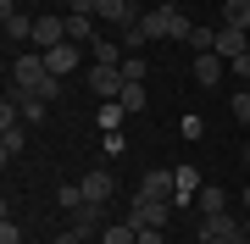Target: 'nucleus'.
I'll return each instance as SVG.
<instances>
[{"label": "nucleus", "instance_id": "nucleus-5", "mask_svg": "<svg viewBox=\"0 0 250 244\" xmlns=\"http://www.w3.org/2000/svg\"><path fill=\"white\" fill-rule=\"evenodd\" d=\"M172 211H178V206H167V200H134V217H128V222H134V227H167V217H172Z\"/></svg>", "mask_w": 250, "mask_h": 244}, {"label": "nucleus", "instance_id": "nucleus-23", "mask_svg": "<svg viewBox=\"0 0 250 244\" xmlns=\"http://www.w3.org/2000/svg\"><path fill=\"white\" fill-rule=\"evenodd\" d=\"M195 56H206V50H217V28H189V39H184Z\"/></svg>", "mask_w": 250, "mask_h": 244}, {"label": "nucleus", "instance_id": "nucleus-11", "mask_svg": "<svg viewBox=\"0 0 250 244\" xmlns=\"http://www.w3.org/2000/svg\"><path fill=\"white\" fill-rule=\"evenodd\" d=\"M245 50H250L245 28H217V56H223V61H233V56H245Z\"/></svg>", "mask_w": 250, "mask_h": 244}, {"label": "nucleus", "instance_id": "nucleus-10", "mask_svg": "<svg viewBox=\"0 0 250 244\" xmlns=\"http://www.w3.org/2000/svg\"><path fill=\"white\" fill-rule=\"evenodd\" d=\"M111 189H117V183H111V172H106V167H95L89 178H83V200H89V206H106Z\"/></svg>", "mask_w": 250, "mask_h": 244}, {"label": "nucleus", "instance_id": "nucleus-14", "mask_svg": "<svg viewBox=\"0 0 250 244\" xmlns=\"http://www.w3.org/2000/svg\"><path fill=\"white\" fill-rule=\"evenodd\" d=\"M67 39H72V45H95V17H83V11H67Z\"/></svg>", "mask_w": 250, "mask_h": 244}, {"label": "nucleus", "instance_id": "nucleus-12", "mask_svg": "<svg viewBox=\"0 0 250 244\" xmlns=\"http://www.w3.org/2000/svg\"><path fill=\"white\" fill-rule=\"evenodd\" d=\"M67 217H72V233H83V239L106 233V227H100V206H89V200H83L78 211H67Z\"/></svg>", "mask_w": 250, "mask_h": 244}, {"label": "nucleus", "instance_id": "nucleus-20", "mask_svg": "<svg viewBox=\"0 0 250 244\" xmlns=\"http://www.w3.org/2000/svg\"><path fill=\"white\" fill-rule=\"evenodd\" d=\"M195 206H200V217H217V211H223V206H228V194H223V189H217V183H206V189L195 194Z\"/></svg>", "mask_w": 250, "mask_h": 244}, {"label": "nucleus", "instance_id": "nucleus-22", "mask_svg": "<svg viewBox=\"0 0 250 244\" xmlns=\"http://www.w3.org/2000/svg\"><path fill=\"white\" fill-rule=\"evenodd\" d=\"M6 39H17V45L34 39V17H28V11H11V17H6Z\"/></svg>", "mask_w": 250, "mask_h": 244}, {"label": "nucleus", "instance_id": "nucleus-25", "mask_svg": "<svg viewBox=\"0 0 250 244\" xmlns=\"http://www.w3.org/2000/svg\"><path fill=\"white\" fill-rule=\"evenodd\" d=\"M56 206H62V211H78L83 206V183H62V189H56Z\"/></svg>", "mask_w": 250, "mask_h": 244}, {"label": "nucleus", "instance_id": "nucleus-15", "mask_svg": "<svg viewBox=\"0 0 250 244\" xmlns=\"http://www.w3.org/2000/svg\"><path fill=\"white\" fill-rule=\"evenodd\" d=\"M172 178H178V194H172V206H189V200H195V194L206 189V183H200V172H195V167H178V172H172Z\"/></svg>", "mask_w": 250, "mask_h": 244}, {"label": "nucleus", "instance_id": "nucleus-26", "mask_svg": "<svg viewBox=\"0 0 250 244\" xmlns=\"http://www.w3.org/2000/svg\"><path fill=\"white\" fill-rule=\"evenodd\" d=\"M123 111H128V117L145 111V83H123Z\"/></svg>", "mask_w": 250, "mask_h": 244}, {"label": "nucleus", "instance_id": "nucleus-7", "mask_svg": "<svg viewBox=\"0 0 250 244\" xmlns=\"http://www.w3.org/2000/svg\"><path fill=\"white\" fill-rule=\"evenodd\" d=\"M39 56H45V67H50L56 78H67L72 67L83 61V45H72V39H62V45H56V50H39Z\"/></svg>", "mask_w": 250, "mask_h": 244}, {"label": "nucleus", "instance_id": "nucleus-32", "mask_svg": "<svg viewBox=\"0 0 250 244\" xmlns=\"http://www.w3.org/2000/svg\"><path fill=\"white\" fill-rule=\"evenodd\" d=\"M139 244H167V239H161V227H139Z\"/></svg>", "mask_w": 250, "mask_h": 244}, {"label": "nucleus", "instance_id": "nucleus-29", "mask_svg": "<svg viewBox=\"0 0 250 244\" xmlns=\"http://www.w3.org/2000/svg\"><path fill=\"white\" fill-rule=\"evenodd\" d=\"M0 244H22V227H17V222H11V217H6V222H0Z\"/></svg>", "mask_w": 250, "mask_h": 244}, {"label": "nucleus", "instance_id": "nucleus-17", "mask_svg": "<svg viewBox=\"0 0 250 244\" xmlns=\"http://www.w3.org/2000/svg\"><path fill=\"white\" fill-rule=\"evenodd\" d=\"M0 155H6V167L22 155V122H6V128H0Z\"/></svg>", "mask_w": 250, "mask_h": 244}, {"label": "nucleus", "instance_id": "nucleus-16", "mask_svg": "<svg viewBox=\"0 0 250 244\" xmlns=\"http://www.w3.org/2000/svg\"><path fill=\"white\" fill-rule=\"evenodd\" d=\"M123 56H128V50L111 45V39H95V45H89V61H95V67H123Z\"/></svg>", "mask_w": 250, "mask_h": 244}, {"label": "nucleus", "instance_id": "nucleus-35", "mask_svg": "<svg viewBox=\"0 0 250 244\" xmlns=\"http://www.w3.org/2000/svg\"><path fill=\"white\" fill-rule=\"evenodd\" d=\"M245 239H250V211H245Z\"/></svg>", "mask_w": 250, "mask_h": 244}, {"label": "nucleus", "instance_id": "nucleus-30", "mask_svg": "<svg viewBox=\"0 0 250 244\" xmlns=\"http://www.w3.org/2000/svg\"><path fill=\"white\" fill-rule=\"evenodd\" d=\"M233 122H250V94H233Z\"/></svg>", "mask_w": 250, "mask_h": 244}, {"label": "nucleus", "instance_id": "nucleus-2", "mask_svg": "<svg viewBox=\"0 0 250 244\" xmlns=\"http://www.w3.org/2000/svg\"><path fill=\"white\" fill-rule=\"evenodd\" d=\"M11 89H22V94H39V100H56L62 94V78L50 73L45 67V56H17V61H11Z\"/></svg>", "mask_w": 250, "mask_h": 244}, {"label": "nucleus", "instance_id": "nucleus-3", "mask_svg": "<svg viewBox=\"0 0 250 244\" xmlns=\"http://www.w3.org/2000/svg\"><path fill=\"white\" fill-rule=\"evenodd\" d=\"M200 244H250V239H245V222H233L228 211H217V217L200 222Z\"/></svg>", "mask_w": 250, "mask_h": 244}, {"label": "nucleus", "instance_id": "nucleus-9", "mask_svg": "<svg viewBox=\"0 0 250 244\" xmlns=\"http://www.w3.org/2000/svg\"><path fill=\"white\" fill-rule=\"evenodd\" d=\"M67 39V17H34V45L39 50H56Z\"/></svg>", "mask_w": 250, "mask_h": 244}, {"label": "nucleus", "instance_id": "nucleus-13", "mask_svg": "<svg viewBox=\"0 0 250 244\" xmlns=\"http://www.w3.org/2000/svg\"><path fill=\"white\" fill-rule=\"evenodd\" d=\"M100 17L117 22V28H134V22H139V11H134V0H100Z\"/></svg>", "mask_w": 250, "mask_h": 244}, {"label": "nucleus", "instance_id": "nucleus-21", "mask_svg": "<svg viewBox=\"0 0 250 244\" xmlns=\"http://www.w3.org/2000/svg\"><path fill=\"white\" fill-rule=\"evenodd\" d=\"M123 100H100V133H117V128H123Z\"/></svg>", "mask_w": 250, "mask_h": 244}, {"label": "nucleus", "instance_id": "nucleus-34", "mask_svg": "<svg viewBox=\"0 0 250 244\" xmlns=\"http://www.w3.org/2000/svg\"><path fill=\"white\" fill-rule=\"evenodd\" d=\"M239 206H245V211H250V183H245V189H239Z\"/></svg>", "mask_w": 250, "mask_h": 244}, {"label": "nucleus", "instance_id": "nucleus-37", "mask_svg": "<svg viewBox=\"0 0 250 244\" xmlns=\"http://www.w3.org/2000/svg\"><path fill=\"white\" fill-rule=\"evenodd\" d=\"M22 244H28V239H22Z\"/></svg>", "mask_w": 250, "mask_h": 244}, {"label": "nucleus", "instance_id": "nucleus-19", "mask_svg": "<svg viewBox=\"0 0 250 244\" xmlns=\"http://www.w3.org/2000/svg\"><path fill=\"white\" fill-rule=\"evenodd\" d=\"M223 28H245L250 34V0H223Z\"/></svg>", "mask_w": 250, "mask_h": 244}, {"label": "nucleus", "instance_id": "nucleus-31", "mask_svg": "<svg viewBox=\"0 0 250 244\" xmlns=\"http://www.w3.org/2000/svg\"><path fill=\"white\" fill-rule=\"evenodd\" d=\"M228 67H233V78H250V50H245V56H233Z\"/></svg>", "mask_w": 250, "mask_h": 244}, {"label": "nucleus", "instance_id": "nucleus-33", "mask_svg": "<svg viewBox=\"0 0 250 244\" xmlns=\"http://www.w3.org/2000/svg\"><path fill=\"white\" fill-rule=\"evenodd\" d=\"M56 244H83V233H72V227H67V233H62V239H56Z\"/></svg>", "mask_w": 250, "mask_h": 244}, {"label": "nucleus", "instance_id": "nucleus-36", "mask_svg": "<svg viewBox=\"0 0 250 244\" xmlns=\"http://www.w3.org/2000/svg\"><path fill=\"white\" fill-rule=\"evenodd\" d=\"M245 167H250V150H245Z\"/></svg>", "mask_w": 250, "mask_h": 244}, {"label": "nucleus", "instance_id": "nucleus-4", "mask_svg": "<svg viewBox=\"0 0 250 244\" xmlns=\"http://www.w3.org/2000/svg\"><path fill=\"white\" fill-rule=\"evenodd\" d=\"M139 194H145V200H167V206H172V194H178L172 167H150V172H145V183H139Z\"/></svg>", "mask_w": 250, "mask_h": 244}, {"label": "nucleus", "instance_id": "nucleus-24", "mask_svg": "<svg viewBox=\"0 0 250 244\" xmlns=\"http://www.w3.org/2000/svg\"><path fill=\"white\" fill-rule=\"evenodd\" d=\"M100 244H139V227H134V222H117V227L100 233Z\"/></svg>", "mask_w": 250, "mask_h": 244}, {"label": "nucleus", "instance_id": "nucleus-27", "mask_svg": "<svg viewBox=\"0 0 250 244\" xmlns=\"http://www.w3.org/2000/svg\"><path fill=\"white\" fill-rule=\"evenodd\" d=\"M123 78H128V83H145V56H139V50L123 56Z\"/></svg>", "mask_w": 250, "mask_h": 244}, {"label": "nucleus", "instance_id": "nucleus-1", "mask_svg": "<svg viewBox=\"0 0 250 244\" xmlns=\"http://www.w3.org/2000/svg\"><path fill=\"white\" fill-rule=\"evenodd\" d=\"M189 22L178 6H156V11H139V22L128 28V50H139L145 39H189Z\"/></svg>", "mask_w": 250, "mask_h": 244}, {"label": "nucleus", "instance_id": "nucleus-18", "mask_svg": "<svg viewBox=\"0 0 250 244\" xmlns=\"http://www.w3.org/2000/svg\"><path fill=\"white\" fill-rule=\"evenodd\" d=\"M11 94H17V111H22V122H45L50 100H39V94H22V89H11Z\"/></svg>", "mask_w": 250, "mask_h": 244}, {"label": "nucleus", "instance_id": "nucleus-6", "mask_svg": "<svg viewBox=\"0 0 250 244\" xmlns=\"http://www.w3.org/2000/svg\"><path fill=\"white\" fill-rule=\"evenodd\" d=\"M223 73H228V61L217 50H206V56H195V67H189V78L200 83V89H217V83H223Z\"/></svg>", "mask_w": 250, "mask_h": 244}, {"label": "nucleus", "instance_id": "nucleus-8", "mask_svg": "<svg viewBox=\"0 0 250 244\" xmlns=\"http://www.w3.org/2000/svg\"><path fill=\"white\" fill-rule=\"evenodd\" d=\"M123 67H95L89 73V89H95V100H123Z\"/></svg>", "mask_w": 250, "mask_h": 244}, {"label": "nucleus", "instance_id": "nucleus-28", "mask_svg": "<svg viewBox=\"0 0 250 244\" xmlns=\"http://www.w3.org/2000/svg\"><path fill=\"white\" fill-rule=\"evenodd\" d=\"M178 133H184V139H189V145H195V139H200V133H206V122H200V117H195V111H184V117H178Z\"/></svg>", "mask_w": 250, "mask_h": 244}]
</instances>
